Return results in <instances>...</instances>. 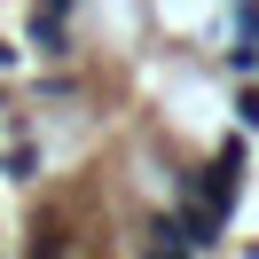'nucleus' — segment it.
I'll list each match as a JSON object with an SVG mask.
<instances>
[{"mask_svg": "<svg viewBox=\"0 0 259 259\" xmlns=\"http://www.w3.org/2000/svg\"><path fill=\"white\" fill-rule=\"evenodd\" d=\"M236 181H243V142H220V157L189 173V196H181V228L196 236V251H212V243L228 236V220H236Z\"/></svg>", "mask_w": 259, "mask_h": 259, "instance_id": "1", "label": "nucleus"}, {"mask_svg": "<svg viewBox=\"0 0 259 259\" xmlns=\"http://www.w3.org/2000/svg\"><path fill=\"white\" fill-rule=\"evenodd\" d=\"M142 259H196V236L181 228V212H157L142 228Z\"/></svg>", "mask_w": 259, "mask_h": 259, "instance_id": "2", "label": "nucleus"}, {"mask_svg": "<svg viewBox=\"0 0 259 259\" xmlns=\"http://www.w3.org/2000/svg\"><path fill=\"white\" fill-rule=\"evenodd\" d=\"M32 39H39L48 55H63V16H55V8H39V16H32Z\"/></svg>", "mask_w": 259, "mask_h": 259, "instance_id": "3", "label": "nucleus"}, {"mask_svg": "<svg viewBox=\"0 0 259 259\" xmlns=\"http://www.w3.org/2000/svg\"><path fill=\"white\" fill-rule=\"evenodd\" d=\"M8 173H16V181H32V173H39V149H32V142H24V149H8Z\"/></svg>", "mask_w": 259, "mask_h": 259, "instance_id": "4", "label": "nucleus"}, {"mask_svg": "<svg viewBox=\"0 0 259 259\" xmlns=\"http://www.w3.org/2000/svg\"><path fill=\"white\" fill-rule=\"evenodd\" d=\"M236 32H243V39L259 48V0H236Z\"/></svg>", "mask_w": 259, "mask_h": 259, "instance_id": "5", "label": "nucleus"}, {"mask_svg": "<svg viewBox=\"0 0 259 259\" xmlns=\"http://www.w3.org/2000/svg\"><path fill=\"white\" fill-rule=\"evenodd\" d=\"M243 126L259 134V87H251V95H243Z\"/></svg>", "mask_w": 259, "mask_h": 259, "instance_id": "6", "label": "nucleus"}, {"mask_svg": "<svg viewBox=\"0 0 259 259\" xmlns=\"http://www.w3.org/2000/svg\"><path fill=\"white\" fill-rule=\"evenodd\" d=\"M0 71H16V48H8V39H0Z\"/></svg>", "mask_w": 259, "mask_h": 259, "instance_id": "7", "label": "nucleus"}]
</instances>
